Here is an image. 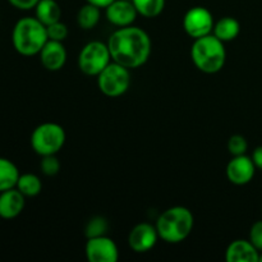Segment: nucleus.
<instances>
[{"instance_id":"f257e3e1","label":"nucleus","mask_w":262,"mask_h":262,"mask_svg":"<svg viewBox=\"0 0 262 262\" xmlns=\"http://www.w3.org/2000/svg\"><path fill=\"white\" fill-rule=\"evenodd\" d=\"M112 59L127 68H138L148 60L151 40L142 28L125 26L114 31L107 41Z\"/></svg>"},{"instance_id":"f03ea898","label":"nucleus","mask_w":262,"mask_h":262,"mask_svg":"<svg viewBox=\"0 0 262 262\" xmlns=\"http://www.w3.org/2000/svg\"><path fill=\"white\" fill-rule=\"evenodd\" d=\"M48 40L46 26L36 17L22 18L13 28V46L20 55H36L40 53Z\"/></svg>"},{"instance_id":"7ed1b4c3","label":"nucleus","mask_w":262,"mask_h":262,"mask_svg":"<svg viewBox=\"0 0 262 262\" xmlns=\"http://www.w3.org/2000/svg\"><path fill=\"white\" fill-rule=\"evenodd\" d=\"M191 58L197 69L207 74L222 71L227 60L224 42L214 35L196 38L191 48Z\"/></svg>"},{"instance_id":"20e7f679","label":"nucleus","mask_w":262,"mask_h":262,"mask_svg":"<svg viewBox=\"0 0 262 262\" xmlns=\"http://www.w3.org/2000/svg\"><path fill=\"white\" fill-rule=\"evenodd\" d=\"M193 225V214L187 207L174 206L159 216L155 227L161 239L168 243H179L191 234Z\"/></svg>"},{"instance_id":"39448f33","label":"nucleus","mask_w":262,"mask_h":262,"mask_svg":"<svg viewBox=\"0 0 262 262\" xmlns=\"http://www.w3.org/2000/svg\"><path fill=\"white\" fill-rule=\"evenodd\" d=\"M66 143V130L58 123H42L33 129L31 146L41 156L56 155Z\"/></svg>"},{"instance_id":"423d86ee","label":"nucleus","mask_w":262,"mask_h":262,"mask_svg":"<svg viewBox=\"0 0 262 262\" xmlns=\"http://www.w3.org/2000/svg\"><path fill=\"white\" fill-rule=\"evenodd\" d=\"M97 86L105 96L118 97L125 94L130 86L129 68L114 60L110 61L97 76Z\"/></svg>"},{"instance_id":"0eeeda50","label":"nucleus","mask_w":262,"mask_h":262,"mask_svg":"<svg viewBox=\"0 0 262 262\" xmlns=\"http://www.w3.org/2000/svg\"><path fill=\"white\" fill-rule=\"evenodd\" d=\"M107 43L101 41H91L82 48L78 55V67L87 76H99L112 61Z\"/></svg>"},{"instance_id":"6e6552de","label":"nucleus","mask_w":262,"mask_h":262,"mask_svg":"<svg viewBox=\"0 0 262 262\" xmlns=\"http://www.w3.org/2000/svg\"><path fill=\"white\" fill-rule=\"evenodd\" d=\"M214 17L205 7H193L183 18V28L193 40L210 35L214 30Z\"/></svg>"},{"instance_id":"1a4fd4ad","label":"nucleus","mask_w":262,"mask_h":262,"mask_svg":"<svg viewBox=\"0 0 262 262\" xmlns=\"http://www.w3.org/2000/svg\"><path fill=\"white\" fill-rule=\"evenodd\" d=\"M84 252L90 262H117L119 258L117 245L106 235L87 238Z\"/></svg>"},{"instance_id":"9d476101","label":"nucleus","mask_w":262,"mask_h":262,"mask_svg":"<svg viewBox=\"0 0 262 262\" xmlns=\"http://www.w3.org/2000/svg\"><path fill=\"white\" fill-rule=\"evenodd\" d=\"M256 165L252 158L247 155L233 156L227 165V177L230 183L235 186H245L253 179L256 173Z\"/></svg>"},{"instance_id":"9b49d317","label":"nucleus","mask_w":262,"mask_h":262,"mask_svg":"<svg viewBox=\"0 0 262 262\" xmlns=\"http://www.w3.org/2000/svg\"><path fill=\"white\" fill-rule=\"evenodd\" d=\"M159 233L156 227L148 223H140L130 230L128 235V245L135 252L143 253L155 247Z\"/></svg>"},{"instance_id":"f8f14e48","label":"nucleus","mask_w":262,"mask_h":262,"mask_svg":"<svg viewBox=\"0 0 262 262\" xmlns=\"http://www.w3.org/2000/svg\"><path fill=\"white\" fill-rule=\"evenodd\" d=\"M105 9H106L107 20L118 27L130 26L138 14L133 3L127 2V0H114Z\"/></svg>"},{"instance_id":"ddd939ff","label":"nucleus","mask_w":262,"mask_h":262,"mask_svg":"<svg viewBox=\"0 0 262 262\" xmlns=\"http://www.w3.org/2000/svg\"><path fill=\"white\" fill-rule=\"evenodd\" d=\"M38 54L43 68L50 72L60 71L66 64L67 51L60 41L48 40Z\"/></svg>"},{"instance_id":"4468645a","label":"nucleus","mask_w":262,"mask_h":262,"mask_svg":"<svg viewBox=\"0 0 262 262\" xmlns=\"http://www.w3.org/2000/svg\"><path fill=\"white\" fill-rule=\"evenodd\" d=\"M25 194L17 188H10L0 192V217L14 219L25 209Z\"/></svg>"},{"instance_id":"2eb2a0df","label":"nucleus","mask_w":262,"mask_h":262,"mask_svg":"<svg viewBox=\"0 0 262 262\" xmlns=\"http://www.w3.org/2000/svg\"><path fill=\"white\" fill-rule=\"evenodd\" d=\"M260 251L251 243V241L235 239L228 246L225 260L228 262H258Z\"/></svg>"},{"instance_id":"dca6fc26","label":"nucleus","mask_w":262,"mask_h":262,"mask_svg":"<svg viewBox=\"0 0 262 262\" xmlns=\"http://www.w3.org/2000/svg\"><path fill=\"white\" fill-rule=\"evenodd\" d=\"M35 13L42 25L49 26L60 20L61 8L55 0H40L35 7Z\"/></svg>"},{"instance_id":"f3484780","label":"nucleus","mask_w":262,"mask_h":262,"mask_svg":"<svg viewBox=\"0 0 262 262\" xmlns=\"http://www.w3.org/2000/svg\"><path fill=\"white\" fill-rule=\"evenodd\" d=\"M212 35L216 36L223 42H229L237 38L241 32V25L235 18L223 17L214 25Z\"/></svg>"},{"instance_id":"a211bd4d","label":"nucleus","mask_w":262,"mask_h":262,"mask_svg":"<svg viewBox=\"0 0 262 262\" xmlns=\"http://www.w3.org/2000/svg\"><path fill=\"white\" fill-rule=\"evenodd\" d=\"M19 171L14 163L5 158H0V192L14 188L17 186Z\"/></svg>"},{"instance_id":"6ab92c4d","label":"nucleus","mask_w":262,"mask_h":262,"mask_svg":"<svg viewBox=\"0 0 262 262\" xmlns=\"http://www.w3.org/2000/svg\"><path fill=\"white\" fill-rule=\"evenodd\" d=\"M100 9L101 8L87 3L77 13V23L82 30H92L100 20Z\"/></svg>"},{"instance_id":"aec40b11","label":"nucleus","mask_w":262,"mask_h":262,"mask_svg":"<svg viewBox=\"0 0 262 262\" xmlns=\"http://www.w3.org/2000/svg\"><path fill=\"white\" fill-rule=\"evenodd\" d=\"M15 188L20 192V193L25 194L26 197H35L42 189V183H41L40 178L35 174L26 173L19 176L17 182V186Z\"/></svg>"},{"instance_id":"412c9836","label":"nucleus","mask_w":262,"mask_h":262,"mask_svg":"<svg viewBox=\"0 0 262 262\" xmlns=\"http://www.w3.org/2000/svg\"><path fill=\"white\" fill-rule=\"evenodd\" d=\"M138 14L146 18H155L165 8V0H132Z\"/></svg>"},{"instance_id":"4be33fe9","label":"nucleus","mask_w":262,"mask_h":262,"mask_svg":"<svg viewBox=\"0 0 262 262\" xmlns=\"http://www.w3.org/2000/svg\"><path fill=\"white\" fill-rule=\"evenodd\" d=\"M107 230V222L102 216H94L89 220L84 229V234L87 238L100 237L105 235Z\"/></svg>"},{"instance_id":"5701e85b","label":"nucleus","mask_w":262,"mask_h":262,"mask_svg":"<svg viewBox=\"0 0 262 262\" xmlns=\"http://www.w3.org/2000/svg\"><path fill=\"white\" fill-rule=\"evenodd\" d=\"M228 150L233 156L246 155L248 150V142L242 135H234L228 141Z\"/></svg>"},{"instance_id":"b1692460","label":"nucleus","mask_w":262,"mask_h":262,"mask_svg":"<svg viewBox=\"0 0 262 262\" xmlns=\"http://www.w3.org/2000/svg\"><path fill=\"white\" fill-rule=\"evenodd\" d=\"M40 169L45 176L53 177L56 176L60 170V163L55 155L42 156V160L40 163Z\"/></svg>"},{"instance_id":"393cba45","label":"nucleus","mask_w":262,"mask_h":262,"mask_svg":"<svg viewBox=\"0 0 262 262\" xmlns=\"http://www.w3.org/2000/svg\"><path fill=\"white\" fill-rule=\"evenodd\" d=\"M46 32H48L49 40L63 42L67 38V36H68V27L63 22L58 20V22L53 23V25L46 26Z\"/></svg>"},{"instance_id":"a878e982","label":"nucleus","mask_w":262,"mask_h":262,"mask_svg":"<svg viewBox=\"0 0 262 262\" xmlns=\"http://www.w3.org/2000/svg\"><path fill=\"white\" fill-rule=\"evenodd\" d=\"M250 241L260 252H262V220L252 224L250 229Z\"/></svg>"},{"instance_id":"bb28decb","label":"nucleus","mask_w":262,"mask_h":262,"mask_svg":"<svg viewBox=\"0 0 262 262\" xmlns=\"http://www.w3.org/2000/svg\"><path fill=\"white\" fill-rule=\"evenodd\" d=\"M14 8L20 10H30L37 5L40 0H8Z\"/></svg>"},{"instance_id":"cd10ccee","label":"nucleus","mask_w":262,"mask_h":262,"mask_svg":"<svg viewBox=\"0 0 262 262\" xmlns=\"http://www.w3.org/2000/svg\"><path fill=\"white\" fill-rule=\"evenodd\" d=\"M252 160L255 163L256 168L262 170V146H258V147L255 148L252 154Z\"/></svg>"},{"instance_id":"c85d7f7f","label":"nucleus","mask_w":262,"mask_h":262,"mask_svg":"<svg viewBox=\"0 0 262 262\" xmlns=\"http://www.w3.org/2000/svg\"><path fill=\"white\" fill-rule=\"evenodd\" d=\"M87 3H91V4L96 5V7L99 8H106L107 5L112 4L114 0H86Z\"/></svg>"},{"instance_id":"c756f323","label":"nucleus","mask_w":262,"mask_h":262,"mask_svg":"<svg viewBox=\"0 0 262 262\" xmlns=\"http://www.w3.org/2000/svg\"><path fill=\"white\" fill-rule=\"evenodd\" d=\"M258 262H262V252H260V258H258Z\"/></svg>"},{"instance_id":"7c9ffc66","label":"nucleus","mask_w":262,"mask_h":262,"mask_svg":"<svg viewBox=\"0 0 262 262\" xmlns=\"http://www.w3.org/2000/svg\"><path fill=\"white\" fill-rule=\"evenodd\" d=\"M261 209H262V207H261Z\"/></svg>"}]
</instances>
